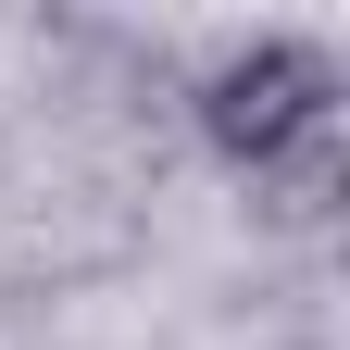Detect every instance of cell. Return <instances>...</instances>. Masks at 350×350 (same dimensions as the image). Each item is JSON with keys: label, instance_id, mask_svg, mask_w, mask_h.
Listing matches in <instances>:
<instances>
[{"label": "cell", "instance_id": "obj_1", "mask_svg": "<svg viewBox=\"0 0 350 350\" xmlns=\"http://www.w3.org/2000/svg\"><path fill=\"white\" fill-rule=\"evenodd\" d=\"M188 125H200V150L238 175L262 163H288L300 138H313V125H338V51L325 38H238V51H213L200 75H188Z\"/></svg>", "mask_w": 350, "mask_h": 350}, {"label": "cell", "instance_id": "obj_2", "mask_svg": "<svg viewBox=\"0 0 350 350\" xmlns=\"http://www.w3.org/2000/svg\"><path fill=\"white\" fill-rule=\"evenodd\" d=\"M338 200H350V113H338V125H313L288 163H262V175H250V213H262L275 238L338 226Z\"/></svg>", "mask_w": 350, "mask_h": 350}]
</instances>
